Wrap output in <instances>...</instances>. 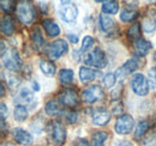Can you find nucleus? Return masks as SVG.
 Instances as JSON below:
<instances>
[{"instance_id": "nucleus-1", "label": "nucleus", "mask_w": 156, "mask_h": 146, "mask_svg": "<svg viewBox=\"0 0 156 146\" xmlns=\"http://www.w3.org/2000/svg\"><path fill=\"white\" fill-rule=\"evenodd\" d=\"M16 12H17L18 19L25 25H30L36 18L35 7L30 0H20L17 4Z\"/></svg>"}, {"instance_id": "nucleus-2", "label": "nucleus", "mask_w": 156, "mask_h": 146, "mask_svg": "<svg viewBox=\"0 0 156 146\" xmlns=\"http://www.w3.org/2000/svg\"><path fill=\"white\" fill-rule=\"evenodd\" d=\"M83 60L87 65L93 66V67H98V68H103L107 65V57L100 48H95L93 52L85 54Z\"/></svg>"}, {"instance_id": "nucleus-3", "label": "nucleus", "mask_w": 156, "mask_h": 146, "mask_svg": "<svg viewBox=\"0 0 156 146\" xmlns=\"http://www.w3.org/2000/svg\"><path fill=\"white\" fill-rule=\"evenodd\" d=\"M131 88L132 91L135 92L138 96H145L149 92V83L148 79L140 74V73H136L132 78H131Z\"/></svg>"}, {"instance_id": "nucleus-4", "label": "nucleus", "mask_w": 156, "mask_h": 146, "mask_svg": "<svg viewBox=\"0 0 156 146\" xmlns=\"http://www.w3.org/2000/svg\"><path fill=\"white\" fill-rule=\"evenodd\" d=\"M67 50H69L67 42L65 40H58L47 47V55L49 56V59L57 60L59 57H61L64 54H66Z\"/></svg>"}, {"instance_id": "nucleus-5", "label": "nucleus", "mask_w": 156, "mask_h": 146, "mask_svg": "<svg viewBox=\"0 0 156 146\" xmlns=\"http://www.w3.org/2000/svg\"><path fill=\"white\" fill-rule=\"evenodd\" d=\"M133 125L135 121L131 115H120L115 122V132L121 135L130 134L131 130L133 129Z\"/></svg>"}, {"instance_id": "nucleus-6", "label": "nucleus", "mask_w": 156, "mask_h": 146, "mask_svg": "<svg viewBox=\"0 0 156 146\" xmlns=\"http://www.w3.org/2000/svg\"><path fill=\"white\" fill-rule=\"evenodd\" d=\"M2 60H4V66H5V68L9 70V71L16 72V71H18L20 67H22L20 56L15 49H11V50L6 54V56L2 57Z\"/></svg>"}, {"instance_id": "nucleus-7", "label": "nucleus", "mask_w": 156, "mask_h": 146, "mask_svg": "<svg viewBox=\"0 0 156 146\" xmlns=\"http://www.w3.org/2000/svg\"><path fill=\"white\" fill-rule=\"evenodd\" d=\"M82 98L84 102L87 103H96L98 101H101L103 98V91L101 89V86L98 85H93L87 88L83 93H82Z\"/></svg>"}, {"instance_id": "nucleus-8", "label": "nucleus", "mask_w": 156, "mask_h": 146, "mask_svg": "<svg viewBox=\"0 0 156 146\" xmlns=\"http://www.w3.org/2000/svg\"><path fill=\"white\" fill-rule=\"evenodd\" d=\"M58 101L65 107H75L78 103V95L77 92L72 89H65L58 95Z\"/></svg>"}, {"instance_id": "nucleus-9", "label": "nucleus", "mask_w": 156, "mask_h": 146, "mask_svg": "<svg viewBox=\"0 0 156 146\" xmlns=\"http://www.w3.org/2000/svg\"><path fill=\"white\" fill-rule=\"evenodd\" d=\"M138 66H139V62H138V60H137L136 57L129 59V60H127V61H126L121 67H119V68H118L117 73H115L117 79L121 80V79H122L124 77H126L127 74L133 73L137 68H138Z\"/></svg>"}, {"instance_id": "nucleus-10", "label": "nucleus", "mask_w": 156, "mask_h": 146, "mask_svg": "<svg viewBox=\"0 0 156 146\" xmlns=\"http://www.w3.org/2000/svg\"><path fill=\"white\" fill-rule=\"evenodd\" d=\"M52 138L57 146H61L66 140V130L59 121H54L52 125Z\"/></svg>"}, {"instance_id": "nucleus-11", "label": "nucleus", "mask_w": 156, "mask_h": 146, "mask_svg": "<svg viewBox=\"0 0 156 146\" xmlns=\"http://www.w3.org/2000/svg\"><path fill=\"white\" fill-rule=\"evenodd\" d=\"M12 137L13 139L20 144V145H29L33 143V137L30 133H28L27 130L22 129V128H13L12 129Z\"/></svg>"}, {"instance_id": "nucleus-12", "label": "nucleus", "mask_w": 156, "mask_h": 146, "mask_svg": "<svg viewBox=\"0 0 156 146\" xmlns=\"http://www.w3.org/2000/svg\"><path fill=\"white\" fill-rule=\"evenodd\" d=\"M91 119H93V122L95 125H98V126H105L111 120V115H109V113L107 110L96 109L94 111Z\"/></svg>"}, {"instance_id": "nucleus-13", "label": "nucleus", "mask_w": 156, "mask_h": 146, "mask_svg": "<svg viewBox=\"0 0 156 146\" xmlns=\"http://www.w3.org/2000/svg\"><path fill=\"white\" fill-rule=\"evenodd\" d=\"M78 16V10L75 5H67L61 11V18L66 23H75Z\"/></svg>"}, {"instance_id": "nucleus-14", "label": "nucleus", "mask_w": 156, "mask_h": 146, "mask_svg": "<svg viewBox=\"0 0 156 146\" xmlns=\"http://www.w3.org/2000/svg\"><path fill=\"white\" fill-rule=\"evenodd\" d=\"M133 44H135L136 52L138 53V55H140V56L147 55L149 53V50L153 48L151 42H149V41H147V40H143V38L137 40L136 42H133Z\"/></svg>"}, {"instance_id": "nucleus-15", "label": "nucleus", "mask_w": 156, "mask_h": 146, "mask_svg": "<svg viewBox=\"0 0 156 146\" xmlns=\"http://www.w3.org/2000/svg\"><path fill=\"white\" fill-rule=\"evenodd\" d=\"M42 25H43L44 31L47 33L48 36H51V37L59 36V34H60V28H59V25L55 22L49 20V19H44V20L42 22Z\"/></svg>"}, {"instance_id": "nucleus-16", "label": "nucleus", "mask_w": 156, "mask_h": 146, "mask_svg": "<svg viewBox=\"0 0 156 146\" xmlns=\"http://www.w3.org/2000/svg\"><path fill=\"white\" fill-rule=\"evenodd\" d=\"M98 73L93 70V68H89V67H80L79 68V78H80V82L82 83H89V82H93L96 77H98Z\"/></svg>"}, {"instance_id": "nucleus-17", "label": "nucleus", "mask_w": 156, "mask_h": 146, "mask_svg": "<svg viewBox=\"0 0 156 146\" xmlns=\"http://www.w3.org/2000/svg\"><path fill=\"white\" fill-rule=\"evenodd\" d=\"M142 29L147 34H153L156 29V18L155 16H147L142 22Z\"/></svg>"}, {"instance_id": "nucleus-18", "label": "nucleus", "mask_w": 156, "mask_h": 146, "mask_svg": "<svg viewBox=\"0 0 156 146\" xmlns=\"http://www.w3.org/2000/svg\"><path fill=\"white\" fill-rule=\"evenodd\" d=\"M100 26L105 33H111L114 29V20L109 16L101 13L100 15Z\"/></svg>"}, {"instance_id": "nucleus-19", "label": "nucleus", "mask_w": 156, "mask_h": 146, "mask_svg": "<svg viewBox=\"0 0 156 146\" xmlns=\"http://www.w3.org/2000/svg\"><path fill=\"white\" fill-rule=\"evenodd\" d=\"M15 31V24L11 17H5L1 22V33L6 36H11Z\"/></svg>"}, {"instance_id": "nucleus-20", "label": "nucleus", "mask_w": 156, "mask_h": 146, "mask_svg": "<svg viewBox=\"0 0 156 146\" xmlns=\"http://www.w3.org/2000/svg\"><path fill=\"white\" fill-rule=\"evenodd\" d=\"M119 11V4L115 0H107L102 5V12L105 15H115Z\"/></svg>"}, {"instance_id": "nucleus-21", "label": "nucleus", "mask_w": 156, "mask_h": 146, "mask_svg": "<svg viewBox=\"0 0 156 146\" xmlns=\"http://www.w3.org/2000/svg\"><path fill=\"white\" fill-rule=\"evenodd\" d=\"M40 68H41V71H42V73H43L44 75H48V77L54 75V74H55V71H57L55 65H54L53 62L46 61V60H42V61L40 62Z\"/></svg>"}, {"instance_id": "nucleus-22", "label": "nucleus", "mask_w": 156, "mask_h": 146, "mask_svg": "<svg viewBox=\"0 0 156 146\" xmlns=\"http://www.w3.org/2000/svg\"><path fill=\"white\" fill-rule=\"evenodd\" d=\"M13 116H15V120L18 121V122L25 121V119L28 117V109L25 108V106L24 104H17L15 110H13Z\"/></svg>"}, {"instance_id": "nucleus-23", "label": "nucleus", "mask_w": 156, "mask_h": 146, "mask_svg": "<svg viewBox=\"0 0 156 146\" xmlns=\"http://www.w3.org/2000/svg\"><path fill=\"white\" fill-rule=\"evenodd\" d=\"M137 16H138V12H137L136 10H133V9H124L122 11H121V13H120V19L122 20V22H125V23H129V22H132V20H135L137 18Z\"/></svg>"}, {"instance_id": "nucleus-24", "label": "nucleus", "mask_w": 156, "mask_h": 146, "mask_svg": "<svg viewBox=\"0 0 156 146\" xmlns=\"http://www.w3.org/2000/svg\"><path fill=\"white\" fill-rule=\"evenodd\" d=\"M18 98H20V101L25 106V104H31L33 102H34V95H33V92L30 91L29 89H27V88H24V89H22L18 93Z\"/></svg>"}, {"instance_id": "nucleus-25", "label": "nucleus", "mask_w": 156, "mask_h": 146, "mask_svg": "<svg viewBox=\"0 0 156 146\" xmlns=\"http://www.w3.org/2000/svg\"><path fill=\"white\" fill-rule=\"evenodd\" d=\"M31 41H33V43H34V46L36 48L41 49L43 47L44 38L42 36V33H41V30H40L39 28H36V29L33 30V33H31Z\"/></svg>"}, {"instance_id": "nucleus-26", "label": "nucleus", "mask_w": 156, "mask_h": 146, "mask_svg": "<svg viewBox=\"0 0 156 146\" xmlns=\"http://www.w3.org/2000/svg\"><path fill=\"white\" fill-rule=\"evenodd\" d=\"M73 71L72 70H69V68H64L61 70L59 73V78H60V82L64 83V84H71L73 82Z\"/></svg>"}, {"instance_id": "nucleus-27", "label": "nucleus", "mask_w": 156, "mask_h": 146, "mask_svg": "<svg viewBox=\"0 0 156 146\" xmlns=\"http://www.w3.org/2000/svg\"><path fill=\"white\" fill-rule=\"evenodd\" d=\"M107 137H108V134L106 132H102V130L94 133L91 146H103V143L107 140Z\"/></svg>"}, {"instance_id": "nucleus-28", "label": "nucleus", "mask_w": 156, "mask_h": 146, "mask_svg": "<svg viewBox=\"0 0 156 146\" xmlns=\"http://www.w3.org/2000/svg\"><path fill=\"white\" fill-rule=\"evenodd\" d=\"M127 36L131 41L136 42L137 40L140 38V24L139 23H135L129 30H127Z\"/></svg>"}, {"instance_id": "nucleus-29", "label": "nucleus", "mask_w": 156, "mask_h": 146, "mask_svg": "<svg viewBox=\"0 0 156 146\" xmlns=\"http://www.w3.org/2000/svg\"><path fill=\"white\" fill-rule=\"evenodd\" d=\"M44 110H46L47 115H49V116H57L59 113H60V107H59V104L55 101H49V102H47V104L44 107Z\"/></svg>"}, {"instance_id": "nucleus-30", "label": "nucleus", "mask_w": 156, "mask_h": 146, "mask_svg": "<svg viewBox=\"0 0 156 146\" xmlns=\"http://www.w3.org/2000/svg\"><path fill=\"white\" fill-rule=\"evenodd\" d=\"M102 82H103V85L106 88L112 89L115 85V83H117V75H115V73H108V74H106L103 77V79H102Z\"/></svg>"}, {"instance_id": "nucleus-31", "label": "nucleus", "mask_w": 156, "mask_h": 146, "mask_svg": "<svg viewBox=\"0 0 156 146\" xmlns=\"http://www.w3.org/2000/svg\"><path fill=\"white\" fill-rule=\"evenodd\" d=\"M0 5L4 12L6 13H11L15 11L16 9V2L15 0H0Z\"/></svg>"}, {"instance_id": "nucleus-32", "label": "nucleus", "mask_w": 156, "mask_h": 146, "mask_svg": "<svg viewBox=\"0 0 156 146\" xmlns=\"http://www.w3.org/2000/svg\"><path fill=\"white\" fill-rule=\"evenodd\" d=\"M148 129H149V122H148V121H140V122L138 123V126L136 127V132H135L136 138L143 137Z\"/></svg>"}, {"instance_id": "nucleus-33", "label": "nucleus", "mask_w": 156, "mask_h": 146, "mask_svg": "<svg viewBox=\"0 0 156 146\" xmlns=\"http://www.w3.org/2000/svg\"><path fill=\"white\" fill-rule=\"evenodd\" d=\"M148 83H149V88L150 89H155L156 88V68H151L148 72Z\"/></svg>"}, {"instance_id": "nucleus-34", "label": "nucleus", "mask_w": 156, "mask_h": 146, "mask_svg": "<svg viewBox=\"0 0 156 146\" xmlns=\"http://www.w3.org/2000/svg\"><path fill=\"white\" fill-rule=\"evenodd\" d=\"M94 44V38L91 36H85L83 38V42H82V50L83 52H87L88 49H90Z\"/></svg>"}, {"instance_id": "nucleus-35", "label": "nucleus", "mask_w": 156, "mask_h": 146, "mask_svg": "<svg viewBox=\"0 0 156 146\" xmlns=\"http://www.w3.org/2000/svg\"><path fill=\"white\" fill-rule=\"evenodd\" d=\"M111 108H112V113L114 115H120V113L122 111V103H121V101H119V99L113 101L112 104H111Z\"/></svg>"}, {"instance_id": "nucleus-36", "label": "nucleus", "mask_w": 156, "mask_h": 146, "mask_svg": "<svg viewBox=\"0 0 156 146\" xmlns=\"http://www.w3.org/2000/svg\"><path fill=\"white\" fill-rule=\"evenodd\" d=\"M142 146H156V134L149 135V137L144 140V143H143Z\"/></svg>"}, {"instance_id": "nucleus-37", "label": "nucleus", "mask_w": 156, "mask_h": 146, "mask_svg": "<svg viewBox=\"0 0 156 146\" xmlns=\"http://www.w3.org/2000/svg\"><path fill=\"white\" fill-rule=\"evenodd\" d=\"M20 84V79H18L17 77H15V75H10V79H9V85L11 86V88H13V89H16V88H18Z\"/></svg>"}, {"instance_id": "nucleus-38", "label": "nucleus", "mask_w": 156, "mask_h": 146, "mask_svg": "<svg viewBox=\"0 0 156 146\" xmlns=\"http://www.w3.org/2000/svg\"><path fill=\"white\" fill-rule=\"evenodd\" d=\"M77 117H78V115L76 111H70V113L66 114V120H67L69 123H76Z\"/></svg>"}, {"instance_id": "nucleus-39", "label": "nucleus", "mask_w": 156, "mask_h": 146, "mask_svg": "<svg viewBox=\"0 0 156 146\" xmlns=\"http://www.w3.org/2000/svg\"><path fill=\"white\" fill-rule=\"evenodd\" d=\"M7 117V107L5 103H1V120H5Z\"/></svg>"}, {"instance_id": "nucleus-40", "label": "nucleus", "mask_w": 156, "mask_h": 146, "mask_svg": "<svg viewBox=\"0 0 156 146\" xmlns=\"http://www.w3.org/2000/svg\"><path fill=\"white\" fill-rule=\"evenodd\" d=\"M115 146H133L130 141H119L115 144Z\"/></svg>"}, {"instance_id": "nucleus-41", "label": "nucleus", "mask_w": 156, "mask_h": 146, "mask_svg": "<svg viewBox=\"0 0 156 146\" xmlns=\"http://www.w3.org/2000/svg\"><path fill=\"white\" fill-rule=\"evenodd\" d=\"M69 40H71V42H72V43H77L78 42V37L76 36V35H72V34H70V35H69Z\"/></svg>"}, {"instance_id": "nucleus-42", "label": "nucleus", "mask_w": 156, "mask_h": 146, "mask_svg": "<svg viewBox=\"0 0 156 146\" xmlns=\"http://www.w3.org/2000/svg\"><path fill=\"white\" fill-rule=\"evenodd\" d=\"M77 146H89V144H88L85 140H80V141L77 144Z\"/></svg>"}, {"instance_id": "nucleus-43", "label": "nucleus", "mask_w": 156, "mask_h": 146, "mask_svg": "<svg viewBox=\"0 0 156 146\" xmlns=\"http://www.w3.org/2000/svg\"><path fill=\"white\" fill-rule=\"evenodd\" d=\"M33 88H34V90H35V91H39V90H40L39 84H37L36 82H34V83H33Z\"/></svg>"}, {"instance_id": "nucleus-44", "label": "nucleus", "mask_w": 156, "mask_h": 146, "mask_svg": "<svg viewBox=\"0 0 156 146\" xmlns=\"http://www.w3.org/2000/svg\"><path fill=\"white\" fill-rule=\"evenodd\" d=\"M60 1H61V4H62V5H66V6L71 2V0H60Z\"/></svg>"}, {"instance_id": "nucleus-45", "label": "nucleus", "mask_w": 156, "mask_h": 146, "mask_svg": "<svg viewBox=\"0 0 156 146\" xmlns=\"http://www.w3.org/2000/svg\"><path fill=\"white\" fill-rule=\"evenodd\" d=\"M4 92H5V86H4V84H1V97L4 96Z\"/></svg>"}, {"instance_id": "nucleus-46", "label": "nucleus", "mask_w": 156, "mask_h": 146, "mask_svg": "<svg viewBox=\"0 0 156 146\" xmlns=\"http://www.w3.org/2000/svg\"><path fill=\"white\" fill-rule=\"evenodd\" d=\"M147 2H149V4H155L156 5V0H147Z\"/></svg>"}, {"instance_id": "nucleus-47", "label": "nucleus", "mask_w": 156, "mask_h": 146, "mask_svg": "<svg viewBox=\"0 0 156 146\" xmlns=\"http://www.w3.org/2000/svg\"><path fill=\"white\" fill-rule=\"evenodd\" d=\"M96 2H101V1H105V0H95Z\"/></svg>"}, {"instance_id": "nucleus-48", "label": "nucleus", "mask_w": 156, "mask_h": 146, "mask_svg": "<svg viewBox=\"0 0 156 146\" xmlns=\"http://www.w3.org/2000/svg\"><path fill=\"white\" fill-rule=\"evenodd\" d=\"M2 146H13V145H10V144H5V145H2Z\"/></svg>"}, {"instance_id": "nucleus-49", "label": "nucleus", "mask_w": 156, "mask_h": 146, "mask_svg": "<svg viewBox=\"0 0 156 146\" xmlns=\"http://www.w3.org/2000/svg\"><path fill=\"white\" fill-rule=\"evenodd\" d=\"M154 57H155V61H156V53H155V56H154Z\"/></svg>"}]
</instances>
